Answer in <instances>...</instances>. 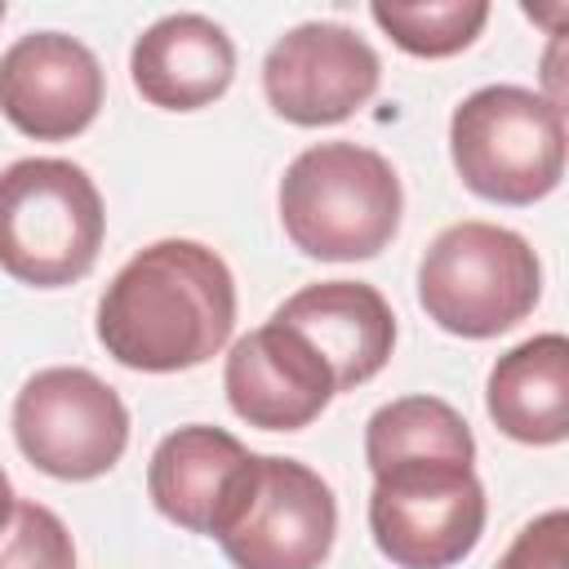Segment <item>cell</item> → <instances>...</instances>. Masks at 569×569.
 Segmentation results:
<instances>
[{
  "label": "cell",
  "mask_w": 569,
  "mask_h": 569,
  "mask_svg": "<svg viewBox=\"0 0 569 569\" xmlns=\"http://www.w3.org/2000/svg\"><path fill=\"white\" fill-rule=\"evenodd\" d=\"M236 325L231 267L200 240L138 249L98 298V342L138 373H178L213 360Z\"/></svg>",
  "instance_id": "6da1fadb"
},
{
  "label": "cell",
  "mask_w": 569,
  "mask_h": 569,
  "mask_svg": "<svg viewBox=\"0 0 569 569\" xmlns=\"http://www.w3.org/2000/svg\"><path fill=\"white\" fill-rule=\"evenodd\" d=\"M405 213V191L387 156L360 142H316L280 178V222L298 253L320 262L378 258Z\"/></svg>",
  "instance_id": "7a4b0ae2"
},
{
  "label": "cell",
  "mask_w": 569,
  "mask_h": 569,
  "mask_svg": "<svg viewBox=\"0 0 569 569\" xmlns=\"http://www.w3.org/2000/svg\"><path fill=\"white\" fill-rule=\"evenodd\" d=\"M107 213L93 178L58 156H27L0 173V271L31 289H62L93 271Z\"/></svg>",
  "instance_id": "3957f363"
},
{
  "label": "cell",
  "mask_w": 569,
  "mask_h": 569,
  "mask_svg": "<svg viewBox=\"0 0 569 569\" xmlns=\"http://www.w3.org/2000/svg\"><path fill=\"white\" fill-rule=\"evenodd\" d=\"M542 298V262L533 244L498 222L445 227L418 262V302L453 338H498L516 329Z\"/></svg>",
  "instance_id": "277c9868"
},
{
  "label": "cell",
  "mask_w": 569,
  "mask_h": 569,
  "mask_svg": "<svg viewBox=\"0 0 569 569\" xmlns=\"http://www.w3.org/2000/svg\"><path fill=\"white\" fill-rule=\"evenodd\" d=\"M449 160L480 200L533 204L565 178V107L520 84H485L449 116Z\"/></svg>",
  "instance_id": "5b68a950"
},
{
  "label": "cell",
  "mask_w": 569,
  "mask_h": 569,
  "mask_svg": "<svg viewBox=\"0 0 569 569\" xmlns=\"http://www.w3.org/2000/svg\"><path fill=\"white\" fill-rule=\"evenodd\" d=\"M485 485L476 458L405 453L373 467L369 533L396 569H449L485 533Z\"/></svg>",
  "instance_id": "8992f818"
},
{
  "label": "cell",
  "mask_w": 569,
  "mask_h": 569,
  "mask_svg": "<svg viewBox=\"0 0 569 569\" xmlns=\"http://www.w3.org/2000/svg\"><path fill=\"white\" fill-rule=\"evenodd\" d=\"M13 440L53 480H98L129 445V409L116 387L80 365H53L13 396Z\"/></svg>",
  "instance_id": "52a82bcc"
},
{
  "label": "cell",
  "mask_w": 569,
  "mask_h": 569,
  "mask_svg": "<svg viewBox=\"0 0 569 569\" xmlns=\"http://www.w3.org/2000/svg\"><path fill=\"white\" fill-rule=\"evenodd\" d=\"M333 489L298 458L253 453L244 489L218 529V547L236 569H320L333 551Z\"/></svg>",
  "instance_id": "ba28073f"
},
{
  "label": "cell",
  "mask_w": 569,
  "mask_h": 569,
  "mask_svg": "<svg viewBox=\"0 0 569 569\" xmlns=\"http://www.w3.org/2000/svg\"><path fill=\"white\" fill-rule=\"evenodd\" d=\"M382 80L373 44L342 22H298L262 58V93L289 124L320 129L356 116Z\"/></svg>",
  "instance_id": "9c48e42d"
},
{
  "label": "cell",
  "mask_w": 569,
  "mask_h": 569,
  "mask_svg": "<svg viewBox=\"0 0 569 569\" xmlns=\"http://www.w3.org/2000/svg\"><path fill=\"white\" fill-rule=\"evenodd\" d=\"M102 98L107 80L93 49L67 31H31L0 53V111L36 142L84 133L98 120Z\"/></svg>",
  "instance_id": "30bf717a"
},
{
  "label": "cell",
  "mask_w": 569,
  "mask_h": 569,
  "mask_svg": "<svg viewBox=\"0 0 569 569\" xmlns=\"http://www.w3.org/2000/svg\"><path fill=\"white\" fill-rule=\"evenodd\" d=\"M222 391L231 413L262 431H302L338 396L325 356L280 320L258 325L227 351Z\"/></svg>",
  "instance_id": "8fae6325"
},
{
  "label": "cell",
  "mask_w": 569,
  "mask_h": 569,
  "mask_svg": "<svg viewBox=\"0 0 569 569\" xmlns=\"http://www.w3.org/2000/svg\"><path fill=\"white\" fill-rule=\"evenodd\" d=\"M253 467V453L222 427L191 422L169 431L151 462H147V493L164 520H173L187 533L218 538L227 525L244 476Z\"/></svg>",
  "instance_id": "7c38bea8"
},
{
  "label": "cell",
  "mask_w": 569,
  "mask_h": 569,
  "mask_svg": "<svg viewBox=\"0 0 569 569\" xmlns=\"http://www.w3.org/2000/svg\"><path fill=\"white\" fill-rule=\"evenodd\" d=\"M271 320L298 329L329 365L333 387L351 391L382 373L396 347L391 302L365 280H320L284 298Z\"/></svg>",
  "instance_id": "4fadbf2b"
},
{
  "label": "cell",
  "mask_w": 569,
  "mask_h": 569,
  "mask_svg": "<svg viewBox=\"0 0 569 569\" xmlns=\"http://www.w3.org/2000/svg\"><path fill=\"white\" fill-rule=\"evenodd\" d=\"M129 76L142 102L160 111H200L236 80V44L204 13H169L129 49Z\"/></svg>",
  "instance_id": "5bb4252c"
},
{
  "label": "cell",
  "mask_w": 569,
  "mask_h": 569,
  "mask_svg": "<svg viewBox=\"0 0 569 569\" xmlns=\"http://www.w3.org/2000/svg\"><path fill=\"white\" fill-rule=\"evenodd\" d=\"M493 427L516 445H560L569 436V342L538 333L493 360L485 382Z\"/></svg>",
  "instance_id": "9a60e30c"
},
{
  "label": "cell",
  "mask_w": 569,
  "mask_h": 569,
  "mask_svg": "<svg viewBox=\"0 0 569 569\" xmlns=\"http://www.w3.org/2000/svg\"><path fill=\"white\" fill-rule=\"evenodd\" d=\"M405 453L476 458V440H471L467 418L449 400H440V396H400V400L373 409V418L365 422V462L373 471L387 458H405Z\"/></svg>",
  "instance_id": "2e32d148"
},
{
  "label": "cell",
  "mask_w": 569,
  "mask_h": 569,
  "mask_svg": "<svg viewBox=\"0 0 569 569\" xmlns=\"http://www.w3.org/2000/svg\"><path fill=\"white\" fill-rule=\"evenodd\" d=\"M369 18L413 58H453L489 22L485 0H373Z\"/></svg>",
  "instance_id": "e0dca14e"
},
{
  "label": "cell",
  "mask_w": 569,
  "mask_h": 569,
  "mask_svg": "<svg viewBox=\"0 0 569 569\" xmlns=\"http://www.w3.org/2000/svg\"><path fill=\"white\" fill-rule=\"evenodd\" d=\"M0 569H76V542L58 511L18 502L0 529Z\"/></svg>",
  "instance_id": "ac0fdd59"
},
{
  "label": "cell",
  "mask_w": 569,
  "mask_h": 569,
  "mask_svg": "<svg viewBox=\"0 0 569 569\" xmlns=\"http://www.w3.org/2000/svg\"><path fill=\"white\" fill-rule=\"evenodd\" d=\"M493 569H569V516L556 507L529 520Z\"/></svg>",
  "instance_id": "d6986e66"
},
{
  "label": "cell",
  "mask_w": 569,
  "mask_h": 569,
  "mask_svg": "<svg viewBox=\"0 0 569 569\" xmlns=\"http://www.w3.org/2000/svg\"><path fill=\"white\" fill-rule=\"evenodd\" d=\"M13 485H9V476H4V467H0V529L9 525V516H13Z\"/></svg>",
  "instance_id": "ffe728a7"
},
{
  "label": "cell",
  "mask_w": 569,
  "mask_h": 569,
  "mask_svg": "<svg viewBox=\"0 0 569 569\" xmlns=\"http://www.w3.org/2000/svg\"><path fill=\"white\" fill-rule=\"evenodd\" d=\"M0 22H4V0H0Z\"/></svg>",
  "instance_id": "44dd1931"
}]
</instances>
